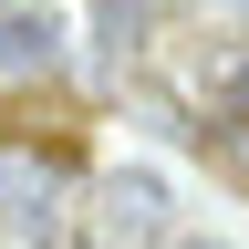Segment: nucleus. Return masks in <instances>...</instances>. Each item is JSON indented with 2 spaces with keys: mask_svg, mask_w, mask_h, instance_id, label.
I'll use <instances>...</instances> for the list:
<instances>
[{
  "mask_svg": "<svg viewBox=\"0 0 249 249\" xmlns=\"http://www.w3.org/2000/svg\"><path fill=\"white\" fill-rule=\"evenodd\" d=\"M166 177L156 166H124V177H104V239H124V249H156L166 239Z\"/></svg>",
  "mask_w": 249,
  "mask_h": 249,
  "instance_id": "f257e3e1",
  "label": "nucleus"
},
{
  "mask_svg": "<svg viewBox=\"0 0 249 249\" xmlns=\"http://www.w3.org/2000/svg\"><path fill=\"white\" fill-rule=\"evenodd\" d=\"M62 73V21L31 0V11H0V83H42Z\"/></svg>",
  "mask_w": 249,
  "mask_h": 249,
  "instance_id": "f03ea898",
  "label": "nucleus"
},
{
  "mask_svg": "<svg viewBox=\"0 0 249 249\" xmlns=\"http://www.w3.org/2000/svg\"><path fill=\"white\" fill-rule=\"evenodd\" d=\"M52 197H62V166L42 145H0V218L11 229H31V218H52Z\"/></svg>",
  "mask_w": 249,
  "mask_h": 249,
  "instance_id": "7ed1b4c3",
  "label": "nucleus"
},
{
  "mask_svg": "<svg viewBox=\"0 0 249 249\" xmlns=\"http://www.w3.org/2000/svg\"><path fill=\"white\" fill-rule=\"evenodd\" d=\"M239 114H249V62H239Z\"/></svg>",
  "mask_w": 249,
  "mask_h": 249,
  "instance_id": "20e7f679",
  "label": "nucleus"
},
{
  "mask_svg": "<svg viewBox=\"0 0 249 249\" xmlns=\"http://www.w3.org/2000/svg\"><path fill=\"white\" fill-rule=\"evenodd\" d=\"M166 249H218V239H166Z\"/></svg>",
  "mask_w": 249,
  "mask_h": 249,
  "instance_id": "39448f33",
  "label": "nucleus"
},
{
  "mask_svg": "<svg viewBox=\"0 0 249 249\" xmlns=\"http://www.w3.org/2000/svg\"><path fill=\"white\" fill-rule=\"evenodd\" d=\"M239 156H249V114H239Z\"/></svg>",
  "mask_w": 249,
  "mask_h": 249,
  "instance_id": "423d86ee",
  "label": "nucleus"
},
{
  "mask_svg": "<svg viewBox=\"0 0 249 249\" xmlns=\"http://www.w3.org/2000/svg\"><path fill=\"white\" fill-rule=\"evenodd\" d=\"M0 11H31V0H0Z\"/></svg>",
  "mask_w": 249,
  "mask_h": 249,
  "instance_id": "0eeeda50",
  "label": "nucleus"
}]
</instances>
